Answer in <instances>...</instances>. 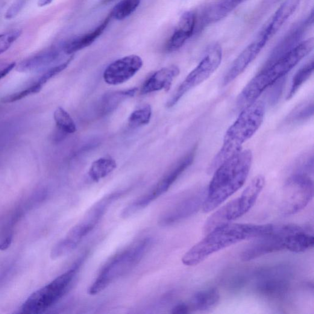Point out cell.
I'll use <instances>...</instances> for the list:
<instances>
[{
    "instance_id": "6",
    "label": "cell",
    "mask_w": 314,
    "mask_h": 314,
    "mask_svg": "<svg viewBox=\"0 0 314 314\" xmlns=\"http://www.w3.org/2000/svg\"><path fill=\"white\" fill-rule=\"evenodd\" d=\"M152 243V238L146 237L111 258L99 272L98 276L88 289V293L90 295H97L127 274L138 265L148 253Z\"/></svg>"
},
{
    "instance_id": "28",
    "label": "cell",
    "mask_w": 314,
    "mask_h": 314,
    "mask_svg": "<svg viewBox=\"0 0 314 314\" xmlns=\"http://www.w3.org/2000/svg\"><path fill=\"white\" fill-rule=\"evenodd\" d=\"M54 117L57 127L66 133H74L77 130L72 117L63 108L59 107L55 110Z\"/></svg>"
},
{
    "instance_id": "14",
    "label": "cell",
    "mask_w": 314,
    "mask_h": 314,
    "mask_svg": "<svg viewBox=\"0 0 314 314\" xmlns=\"http://www.w3.org/2000/svg\"><path fill=\"white\" fill-rule=\"evenodd\" d=\"M143 64L142 58L136 55L120 58L104 70V80L108 84L113 86L126 83L139 71Z\"/></svg>"
},
{
    "instance_id": "3",
    "label": "cell",
    "mask_w": 314,
    "mask_h": 314,
    "mask_svg": "<svg viewBox=\"0 0 314 314\" xmlns=\"http://www.w3.org/2000/svg\"><path fill=\"white\" fill-rule=\"evenodd\" d=\"M313 38L303 41L289 52L271 63H266L260 73L249 81L239 94L237 100L240 110L257 101L262 94L283 78L313 51Z\"/></svg>"
},
{
    "instance_id": "32",
    "label": "cell",
    "mask_w": 314,
    "mask_h": 314,
    "mask_svg": "<svg viewBox=\"0 0 314 314\" xmlns=\"http://www.w3.org/2000/svg\"><path fill=\"white\" fill-rule=\"evenodd\" d=\"M22 32L20 29H14L0 34V55L10 48L12 45L20 37Z\"/></svg>"
},
{
    "instance_id": "8",
    "label": "cell",
    "mask_w": 314,
    "mask_h": 314,
    "mask_svg": "<svg viewBox=\"0 0 314 314\" xmlns=\"http://www.w3.org/2000/svg\"><path fill=\"white\" fill-rule=\"evenodd\" d=\"M313 169L305 163L287 181L280 205L281 213L284 216L295 215L303 211L312 200L313 183L310 177Z\"/></svg>"
},
{
    "instance_id": "10",
    "label": "cell",
    "mask_w": 314,
    "mask_h": 314,
    "mask_svg": "<svg viewBox=\"0 0 314 314\" xmlns=\"http://www.w3.org/2000/svg\"><path fill=\"white\" fill-rule=\"evenodd\" d=\"M196 152V148L195 147L192 151L176 163L152 189L125 207L120 214L122 218H129L148 207L152 202L165 193L183 172L192 165L195 159Z\"/></svg>"
},
{
    "instance_id": "18",
    "label": "cell",
    "mask_w": 314,
    "mask_h": 314,
    "mask_svg": "<svg viewBox=\"0 0 314 314\" xmlns=\"http://www.w3.org/2000/svg\"><path fill=\"white\" fill-rule=\"evenodd\" d=\"M180 74V69L177 66L163 67L146 79L141 89V93L146 95L161 90L168 91L171 88L173 81Z\"/></svg>"
},
{
    "instance_id": "25",
    "label": "cell",
    "mask_w": 314,
    "mask_h": 314,
    "mask_svg": "<svg viewBox=\"0 0 314 314\" xmlns=\"http://www.w3.org/2000/svg\"><path fill=\"white\" fill-rule=\"evenodd\" d=\"M137 91V88H132L125 90L117 91L108 94L102 100V111L104 113H110L115 110L121 102L128 98L133 97Z\"/></svg>"
},
{
    "instance_id": "24",
    "label": "cell",
    "mask_w": 314,
    "mask_h": 314,
    "mask_svg": "<svg viewBox=\"0 0 314 314\" xmlns=\"http://www.w3.org/2000/svg\"><path fill=\"white\" fill-rule=\"evenodd\" d=\"M117 168L115 160L111 157H104L95 160L91 165L89 176L94 182H98L112 172Z\"/></svg>"
},
{
    "instance_id": "37",
    "label": "cell",
    "mask_w": 314,
    "mask_h": 314,
    "mask_svg": "<svg viewBox=\"0 0 314 314\" xmlns=\"http://www.w3.org/2000/svg\"><path fill=\"white\" fill-rule=\"evenodd\" d=\"M13 234H10V235L6 237L4 240H3L2 241L0 242V250L5 251L10 248L12 242H13Z\"/></svg>"
},
{
    "instance_id": "20",
    "label": "cell",
    "mask_w": 314,
    "mask_h": 314,
    "mask_svg": "<svg viewBox=\"0 0 314 314\" xmlns=\"http://www.w3.org/2000/svg\"><path fill=\"white\" fill-rule=\"evenodd\" d=\"M246 0H217L208 6L201 17V26L215 23L230 14Z\"/></svg>"
},
{
    "instance_id": "30",
    "label": "cell",
    "mask_w": 314,
    "mask_h": 314,
    "mask_svg": "<svg viewBox=\"0 0 314 314\" xmlns=\"http://www.w3.org/2000/svg\"><path fill=\"white\" fill-rule=\"evenodd\" d=\"M249 275L246 271H237L234 272L231 276L225 280L226 286L232 291H237L243 288L248 283Z\"/></svg>"
},
{
    "instance_id": "34",
    "label": "cell",
    "mask_w": 314,
    "mask_h": 314,
    "mask_svg": "<svg viewBox=\"0 0 314 314\" xmlns=\"http://www.w3.org/2000/svg\"><path fill=\"white\" fill-rule=\"evenodd\" d=\"M313 104L312 102L311 104H308L305 107L299 108V110L296 111L295 114L290 117L289 120L295 122L303 121V120L310 118V117L313 116Z\"/></svg>"
},
{
    "instance_id": "17",
    "label": "cell",
    "mask_w": 314,
    "mask_h": 314,
    "mask_svg": "<svg viewBox=\"0 0 314 314\" xmlns=\"http://www.w3.org/2000/svg\"><path fill=\"white\" fill-rule=\"evenodd\" d=\"M313 20V11L310 14V16L303 21L299 23L298 24L295 25L294 27L291 29L282 40L280 43L275 47L270 55L266 63L272 62V61L277 59L289 52L300 42L302 37L307 30V28L310 27V25H312Z\"/></svg>"
},
{
    "instance_id": "2",
    "label": "cell",
    "mask_w": 314,
    "mask_h": 314,
    "mask_svg": "<svg viewBox=\"0 0 314 314\" xmlns=\"http://www.w3.org/2000/svg\"><path fill=\"white\" fill-rule=\"evenodd\" d=\"M274 225L230 224L214 229L185 254L182 262L188 266L198 265L206 258L235 243L271 233Z\"/></svg>"
},
{
    "instance_id": "15",
    "label": "cell",
    "mask_w": 314,
    "mask_h": 314,
    "mask_svg": "<svg viewBox=\"0 0 314 314\" xmlns=\"http://www.w3.org/2000/svg\"><path fill=\"white\" fill-rule=\"evenodd\" d=\"M268 42V41L262 34H258L256 39L246 47L232 63L223 80L224 86H227L241 75L257 57Z\"/></svg>"
},
{
    "instance_id": "21",
    "label": "cell",
    "mask_w": 314,
    "mask_h": 314,
    "mask_svg": "<svg viewBox=\"0 0 314 314\" xmlns=\"http://www.w3.org/2000/svg\"><path fill=\"white\" fill-rule=\"evenodd\" d=\"M112 17L111 14L106 18L103 21L99 24L97 27L92 31L89 32L83 36L79 37L73 40L64 46L63 50L67 54H72L73 53L80 51V50L87 48L92 44L103 33L107 28L110 20Z\"/></svg>"
},
{
    "instance_id": "19",
    "label": "cell",
    "mask_w": 314,
    "mask_h": 314,
    "mask_svg": "<svg viewBox=\"0 0 314 314\" xmlns=\"http://www.w3.org/2000/svg\"><path fill=\"white\" fill-rule=\"evenodd\" d=\"M300 2L301 0H286L284 2L260 33L266 40H271L297 10Z\"/></svg>"
},
{
    "instance_id": "33",
    "label": "cell",
    "mask_w": 314,
    "mask_h": 314,
    "mask_svg": "<svg viewBox=\"0 0 314 314\" xmlns=\"http://www.w3.org/2000/svg\"><path fill=\"white\" fill-rule=\"evenodd\" d=\"M73 59V57L70 58L69 60H67L63 63L59 64V65L53 67L52 68L49 69L48 72L45 73L42 77L39 79V80L37 82L38 84H40V86H43L44 84H45L46 83L54 78V76H57L61 72H63V70L65 69L67 66L69 65L70 62H71Z\"/></svg>"
},
{
    "instance_id": "5",
    "label": "cell",
    "mask_w": 314,
    "mask_h": 314,
    "mask_svg": "<svg viewBox=\"0 0 314 314\" xmlns=\"http://www.w3.org/2000/svg\"><path fill=\"white\" fill-rule=\"evenodd\" d=\"M127 192V191H119L110 193L96 201L65 237L54 246L51 253L52 259L64 256L77 248L98 225L111 205L123 197Z\"/></svg>"
},
{
    "instance_id": "29",
    "label": "cell",
    "mask_w": 314,
    "mask_h": 314,
    "mask_svg": "<svg viewBox=\"0 0 314 314\" xmlns=\"http://www.w3.org/2000/svg\"><path fill=\"white\" fill-rule=\"evenodd\" d=\"M140 3L141 0H122L114 7L111 15L117 20H124L136 11Z\"/></svg>"
},
{
    "instance_id": "1",
    "label": "cell",
    "mask_w": 314,
    "mask_h": 314,
    "mask_svg": "<svg viewBox=\"0 0 314 314\" xmlns=\"http://www.w3.org/2000/svg\"><path fill=\"white\" fill-rule=\"evenodd\" d=\"M252 161L253 154L251 150H242L217 167L202 205L204 213L215 210L245 185Z\"/></svg>"
},
{
    "instance_id": "13",
    "label": "cell",
    "mask_w": 314,
    "mask_h": 314,
    "mask_svg": "<svg viewBox=\"0 0 314 314\" xmlns=\"http://www.w3.org/2000/svg\"><path fill=\"white\" fill-rule=\"evenodd\" d=\"M206 192L198 190L176 202L174 206L160 217L159 224L163 227L175 225L194 215L203 205Z\"/></svg>"
},
{
    "instance_id": "38",
    "label": "cell",
    "mask_w": 314,
    "mask_h": 314,
    "mask_svg": "<svg viewBox=\"0 0 314 314\" xmlns=\"http://www.w3.org/2000/svg\"><path fill=\"white\" fill-rule=\"evenodd\" d=\"M16 66V63H12L5 67V68L0 70V80L2 79L5 77L6 76H7L9 73H10L12 70H13L14 67Z\"/></svg>"
},
{
    "instance_id": "35",
    "label": "cell",
    "mask_w": 314,
    "mask_h": 314,
    "mask_svg": "<svg viewBox=\"0 0 314 314\" xmlns=\"http://www.w3.org/2000/svg\"><path fill=\"white\" fill-rule=\"evenodd\" d=\"M27 0H16L13 4L9 8L7 13L5 14V19H12L18 15L19 13L24 7Z\"/></svg>"
},
{
    "instance_id": "40",
    "label": "cell",
    "mask_w": 314,
    "mask_h": 314,
    "mask_svg": "<svg viewBox=\"0 0 314 314\" xmlns=\"http://www.w3.org/2000/svg\"><path fill=\"white\" fill-rule=\"evenodd\" d=\"M111 1H113V0H103V1H102V3H103V4H107V3L110 2Z\"/></svg>"
},
{
    "instance_id": "11",
    "label": "cell",
    "mask_w": 314,
    "mask_h": 314,
    "mask_svg": "<svg viewBox=\"0 0 314 314\" xmlns=\"http://www.w3.org/2000/svg\"><path fill=\"white\" fill-rule=\"evenodd\" d=\"M223 52L221 46L214 45L211 46L195 69L184 79L176 92L166 103V107L171 108L178 103L180 99L189 92L207 79L216 71L221 64Z\"/></svg>"
},
{
    "instance_id": "4",
    "label": "cell",
    "mask_w": 314,
    "mask_h": 314,
    "mask_svg": "<svg viewBox=\"0 0 314 314\" xmlns=\"http://www.w3.org/2000/svg\"><path fill=\"white\" fill-rule=\"evenodd\" d=\"M265 114V103L258 99L241 110L226 132L222 148L211 163L210 172L215 171L228 158L242 151L243 144L250 139L262 125Z\"/></svg>"
},
{
    "instance_id": "39",
    "label": "cell",
    "mask_w": 314,
    "mask_h": 314,
    "mask_svg": "<svg viewBox=\"0 0 314 314\" xmlns=\"http://www.w3.org/2000/svg\"><path fill=\"white\" fill-rule=\"evenodd\" d=\"M52 2V0H38V5L40 7H45Z\"/></svg>"
},
{
    "instance_id": "23",
    "label": "cell",
    "mask_w": 314,
    "mask_h": 314,
    "mask_svg": "<svg viewBox=\"0 0 314 314\" xmlns=\"http://www.w3.org/2000/svg\"><path fill=\"white\" fill-rule=\"evenodd\" d=\"M58 55V52L54 50L40 53L22 61L16 69L20 72L34 71L52 63L56 59Z\"/></svg>"
},
{
    "instance_id": "22",
    "label": "cell",
    "mask_w": 314,
    "mask_h": 314,
    "mask_svg": "<svg viewBox=\"0 0 314 314\" xmlns=\"http://www.w3.org/2000/svg\"><path fill=\"white\" fill-rule=\"evenodd\" d=\"M221 296L216 288L202 290L192 296L189 306L192 311H206L215 307L219 303Z\"/></svg>"
},
{
    "instance_id": "31",
    "label": "cell",
    "mask_w": 314,
    "mask_h": 314,
    "mask_svg": "<svg viewBox=\"0 0 314 314\" xmlns=\"http://www.w3.org/2000/svg\"><path fill=\"white\" fill-rule=\"evenodd\" d=\"M42 87L43 86L36 83L33 86L27 88V89L20 91L19 92L11 94L10 95L5 96L4 98L1 99V101L4 102V103H11V102L20 100V99L24 98L28 95H32V94L40 92Z\"/></svg>"
},
{
    "instance_id": "9",
    "label": "cell",
    "mask_w": 314,
    "mask_h": 314,
    "mask_svg": "<svg viewBox=\"0 0 314 314\" xmlns=\"http://www.w3.org/2000/svg\"><path fill=\"white\" fill-rule=\"evenodd\" d=\"M254 277L255 288L258 295L269 300L280 301L289 294L293 272L289 265H273L257 270Z\"/></svg>"
},
{
    "instance_id": "16",
    "label": "cell",
    "mask_w": 314,
    "mask_h": 314,
    "mask_svg": "<svg viewBox=\"0 0 314 314\" xmlns=\"http://www.w3.org/2000/svg\"><path fill=\"white\" fill-rule=\"evenodd\" d=\"M196 23L197 17L194 12L187 11L183 14L167 44V51L173 52L181 48L195 33Z\"/></svg>"
},
{
    "instance_id": "27",
    "label": "cell",
    "mask_w": 314,
    "mask_h": 314,
    "mask_svg": "<svg viewBox=\"0 0 314 314\" xmlns=\"http://www.w3.org/2000/svg\"><path fill=\"white\" fill-rule=\"evenodd\" d=\"M152 114L151 105L146 104L133 111L128 117V125L131 128H137L148 124Z\"/></svg>"
},
{
    "instance_id": "26",
    "label": "cell",
    "mask_w": 314,
    "mask_h": 314,
    "mask_svg": "<svg viewBox=\"0 0 314 314\" xmlns=\"http://www.w3.org/2000/svg\"><path fill=\"white\" fill-rule=\"evenodd\" d=\"M314 63L312 60L308 62L296 72L293 78L291 87L289 90L287 99H292L298 90L303 86L305 82L312 76L313 72Z\"/></svg>"
},
{
    "instance_id": "12",
    "label": "cell",
    "mask_w": 314,
    "mask_h": 314,
    "mask_svg": "<svg viewBox=\"0 0 314 314\" xmlns=\"http://www.w3.org/2000/svg\"><path fill=\"white\" fill-rule=\"evenodd\" d=\"M290 224L274 226L271 233L252 243L243 251L240 258L243 262L256 259L264 255L286 250V236L288 233Z\"/></svg>"
},
{
    "instance_id": "36",
    "label": "cell",
    "mask_w": 314,
    "mask_h": 314,
    "mask_svg": "<svg viewBox=\"0 0 314 314\" xmlns=\"http://www.w3.org/2000/svg\"><path fill=\"white\" fill-rule=\"evenodd\" d=\"M190 312L189 304L186 303H181L176 305L173 307L171 313H187Z\"/></svg>"
},
{
    "instance_id": "7",
    "label": "cell",
    "mask_w": 314,
    "mask_h": 314,
    "mask_svg": "<svg viewBox=\"0 0 314 314\" xmlns=\"http://www.w3.org/2000/svg\"><path fill=\"white\" fill-rule=\"evenodd\" d=\"M87 255L86 253L82 255L66 272L31 294L20 307L19 312L42 313L57 303L72 286L73 281L83 266Z\"/></svg>"
}]
</instances>
